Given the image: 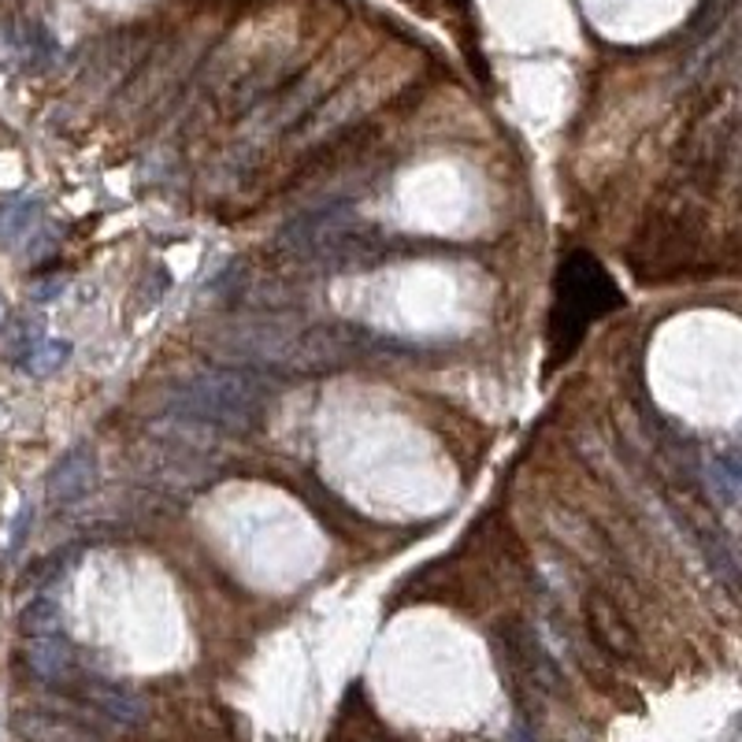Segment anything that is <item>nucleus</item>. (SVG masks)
<instances>
[{"instance_id": "obj_1", "label": "nucleus", "mask_w": 742, "mask_h": 742, "mask_svg": "<svg viewBox=\"0 0 742 742\" xmlns=\"http://www.w3.org/2000/svg\"><path fill=\"white\" fill-rule=\"evenodd\" d=\"M275 390L253 368H209L171 390V412L198 428L249 434L268 417Z\"/></svg>"}, {"instance_id": "obj_9", "label": "nucleus", "mask_w": 742, "mask_h": 742, "mask_svg": "<svg viewBox=\"0 0 742 742\" xmlns=\"http://www.w3.org/2000/svg\"><path fill=\"white\" fill-rule=\"evenodd\" d=\"M705 479H709V490H713V498L720 501V505H724V509H735V505H739L742 468H739V457H735V453L713 457V461L705 464Z\"/></svg>"}, {"instance_id": "obj_3", "label": "nucleus", "mask_w": 742, "mask_h": 742, "mask_svg": "<svg viewBox=\"0 0 742 742\" xmlns=\"http://www.w3.org/2000/svg\"><path fill=\"white\" fill-rule=\"evenodd\" d=\"M379 345L375 334H368L364 327L353 323H320L312 331L298 334L287 345V357L279 360L287 371H298V375H320V371H334L360 360L364 353Z\"/></svg>"}, {"instance_id": "obj_13", "label": "nucleus", "mask_w": 742, "mask_h": 742, "mask_svg": "<svg viewBox=\"0 0 742 742\" xmlns=\"http://www.w3.org/2000/svg\"><path fill=\"white\" fill-rule=\"evenodd\" d=\"M30 523H34V505H30V501H23V505L16 509V517H12V531H8V553H12V556L27 545Z\"/></svg>"}, {"instance_id": "obj_5", "label": "nucleus", "mask_w": 742, "mask_h": 742, "mask_svg": "<svg viewBox=\"0 0 742 742\" xmlns=\"http://www.w3.org/2000/svg\"><path fill=\"white\" fill-rule=\"evenodd\" d=\"M82 698H86V705L97 709V713H101L108 724H116V728H138V724H146V716H149L146 698L134 694L123 683L90 680L82 686Z\"/></svg>"}, {"instance_id": "obj_2", "label": "nucleus", "mask_w": 742, "mask_h": 742, "mask_svg": "<svg viewBox=\"0 0 742 742\" xmlns=\"http://www.w3.org/2000/svg\"><path fill=\"white\" fill-rule=\"evenodd\" d=\"M624 309V293L591 253H569L556 268V298L550 312L553 360L575 353L594 320Z\"/></svg>"}, {"instance_id": "obj_10", "label": "nucleus", "mask_w": 742, "mask_h": 742, "mask_svg": "<svg viewBox=\"0 0 742 742\" xmlns=\"http://www.w3.org/2000/svg\"><path fill=\"white\" fill-rule=\"evenodd\" d=\"M19 628L27 631L30 639L34 635H60L63 631V613H60V602H52V598H34L27 609H23V616H19Z\"/></svg>"}, {"instance_id": "obj_11", "label": "nucleus", "mask_w": 742, "mask_h": 742, "mask_svg": "<svg viewBox=\"0 0 742 742\" xmlns=\"http://www.w3.org/2000/svg\"><path fill=\"white\" fill-rule=\"evenodd\" d=\"M38 209H41L38 201H19V204H12V209H8V215H4V242H19V238H27L30 231H34L30 223H34Z\"/></svg>"}, {"instance_id": "obj_12", "label": "nucleus", "mask_w": 742, "mask_h": 742, "mask_svg": "<svg viewBox=\"0 0 742 742\" xmlns=\"http://www.w3.org/2000/svg\"><path fill=\"white\" fill-rule=\"evenodd\" d=\"M74 561V550L68 545V550H57L52 556H46V561H38L34 569L27 572V580H34V586H46V583H57V575L68 572V564Z\"/></svg>"}, {"instance_id": "obj_8", "label": "nucleus", "mask_w": 742, "mask_h": 742, "mask_svg": "<svg viewBox=\"0 0 742 742\" xmlns=\"http://www.w3.org/2000/svg\"><path fill=\"white\" fill-rule=\"evenodd\" d=\"M71 360V342L68 338H34V342L27 345V353L19 357V364L30 375L46 379V375H57V371Z\"/></svg>"}, {"instance_id": "obj_4", "label": "nucleus", "mask_w": 742, "mask_h": 742, "mask_svg": "<svg viewBox=\"0 0 742 742\" xmlns=\"http://www.w3.org/2000/svg\"><path fill=\"white\" fill-rule=\"evenodd\" d=\"M93 487H97V450L90 442H74L71 450H63L46 479L52 505H79L82 498L93 494Z\"/></svg>"}, {"instance_id": "obj_14", "label": "nucleus", "mask_w": 742, "mask_h": 742, "mask_svg": "<svg viewBox=\"0 0 742 742\" xmlns=\"http://www.w3.org/2000/svg\"><path fill=\"white\" fill-rule=\"evenodd\" d=\"M63 293V279H49V282H38V290H34V301H52V298H60Z\"/></svg>"}, {"instance_id": "obj_7", "label": "nucleus", "mask_w": 742, "mask_h": 742, "mask_svg": "<svg viewBox=\"0 0 742 742\" xmlns=\"http://www.w3.org/2000/svg\"><path fill=\"white\" fill-rule=\"evenodd\" d=\"M27 664L38 680L46 683H68L74 672V650L71 642L60 635H34L27 642Z\"/></svg>"}, {"instance_id": "obj_6", "label": "nucleus", "mask_w": 742, "mask_h": 742, "mask_svg": "<svg viewBox=\"0 0 742 742\" xmlns=\"http://www.w3.org/2000/svg\"><path fill=\"white\" fill-rule=\"evenodd\" d=\"M586 624H591V635L598 639V646L609 650L613 658H635V631L628 628L624 613L602 594L586 598Z\"/></svg>"}]
</instances>
